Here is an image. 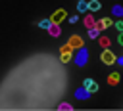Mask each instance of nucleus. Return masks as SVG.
Wrapping results in <instances>:
<instances>
[{
    "mask_svg": "<svg viewBox=\"0 0 123 111\" xmlns=\"http://www.w3.org/2000/svg\"><path fill=\"white\" fill-rule=\"evenodd\" d=\"M73 59H75V63L79 65V67H83L85 63H86V59H88V52H86V48H79V52L73 56Z\"/></svg>",
    "mask_w": 123,
    "mask_h": 111,
    "instance_id": "f257e3e1",
    "label": "nucleus"
},
{
    "mask_svg": "<svg viewBox=\"0 0 123 111\" xmlns=\"http://www.w3.org/2000/svg\"><path fill=\"white\" fill-rule=\"evenodd\" d=\"M71 57H73V46L67 42L65 46H62V57L60 59H62V63H67Z\"/></svg>",
    "mask_w": 123,
    "mask_h": 111,
    "instance_id": "f03ea898",
    "label": "nucleus"
},
{
    "mask_svg": "<svg viewBox=\"0 0 123 111\" xmlns=\"http://www.w3.org/2000/svg\"><path fill=\"white\" fill-rule=\"evenodd\" d=\"M65 17H67L65 10H56V11L52 13V17H50V19H52V23H62Z\"/></svg>",
    "mask_w": 123,
    "mask_h": 111,
    "instance_id": "7ed1b4c3",
    "label": "nucleus"
},
{
    "mask_svg": "<svg viewBox=\"0 0 123 111\" xmlns=\"http://www.w3.org/2000/svg\"><path fill=\"white\" fill-rule=\"evenodd\" d=\"M83 86H85L90 94H94V92L98 90V84H96V80H92V78H85V80H83Z\"/></svg>",
    "mask_w": 123,
    "mask_h": 111,
    "instance_id": "20e7f679",
    "label": "nucleus"
},
{
    "mask_svg": "<svg viewBox=\"0 0 123 111\" xmlns=\"http://www.w3.org/2000/svg\"><path fill=\"white\" fill-rule=\"evenodd\" d=\"M115 56H113V52H110V50H104V54H102V61L104 63H108V65H111V63H115Z\"/></svg>",
    "mask_w": 123,
    "mask_h": 111,
    "instance_id": "39448f33",
    "label": "nucleus"
},
{
    "mask_svg": "<svg viewBox=\"0 0 123 111\" xmlns=\"http://www.w3.org/2000/svg\"><path fill=\"white\" fill-rule=\"evenodd\" d=\"M88 96H90V92H88L85 86H83V88H79V90L75 92V98H77V100H86Z\"/></svg>",
    "mask_w": 123,
    "mask_h": 111,
    "instance_id": "423d86ee",
    "label": "nucleus"
},
{
    "mask_svg": "<svg viewBox=\"0 0 123 111\" xmlns=\"http://www.w3.org/2000/svg\"><path fill=\"white\" fill-rule=\"evenodd\" d=\"M48 33H50V36H60V33H62L60 23H52V27L48 29Z\"/></svg>",
    "mask_w": 123,
    "mask_h": 111,
    "instance_id": "0eeeda50",
    "label": "nucleus"
},
{
    "mask_svg": "<svg viewBox=\"0 0 123 111\" xmlns=\"http://www.w3.org/2000/svg\"><path fill=\"white\" fill-rule=\"evenodd\" d=\"M69 44H71L73 48H81V46H83V38H81V36H71V38H69Z\"/></svg>",
    "mask_w": 123,
    "mask_h": 111,
    "instance_id": "6e6552de",
    "label": "nucleus"
},
{
    "mask_svg": "<svg viewBox=\"0 0 123 111\" xmlns=\"http://www.w3.org/2000/svg\"><path fill=\"white\" fill-rule=\"evenodd\" d=\"M96 25L100 27V31H102V29H108V27L111 25V19H108V17H104V19H100V21H96Z\"/></svg>",
    "mask_w": 123,
    "mask_h": 111,
    "instance_id": "1a4fd4ad",
    "label": "nucleus"
},
{
    "mask_svg": "<svg viewBox=\"0 0 123 111\" xmlns=\"http://www.w3.org/2000/svg\"><path fill=\"white\" fill-rule=\"evenodd\" d=\"M100 8H102V4H100L98 0H90V2H88V10H90V11H98Z\"/></svg>",
    "mask_w": 123,
    "mask_h": 111,
    "instance_id": "9d476101",
    "label": "nucleus"
},
{
    "mask_svg": "<svg viewBox=\"0 0 123 111\" xmlns=\"http://www.w3.org/2000/svg\"><path fill=\"white\" fill-rule=\"evenodd\" d=\"M98 34H100V27H98V25H94V27L88 29V36H90V38H96Z\"/></svg>",
    "mask_w": 123,
    "mask_h": 111,
    "instance_id": "9b49d317",
    "label": "nucleus"
},
{
    "mask_svg": "<svg viewBox=\"0 0 123 111\" xmlns=\"http://www.w3.org/2000/svg\"><path fill=\"white\" fill-rule=\"evenodd\" d=\"M108 82H110V84H117V82H119V73L113 71V73L108 77Z\"/></svg>",
    "mask_w": 123,
    "mask_h": 111,
    "instance_id": "f8f14e48",
    "label": "nucleus"
},
{
    "mask_svg": "<svg viewBox=\"0 0 123 111\" xmlns=\"http://www.w3.org/2000/svg\"><path fill=\"white\" fill-rule=\"evenodd\" d=\"M77 10H79V11H86V10H88V2L79 0V2H77Z\"/></svg>",
    "mask_w": 123,
    "mask_h": 111,
    "instance_id": "ddd939ff",
    "label": "nucleus"
},
{
    "mask_svg": "<svg viewBox=\"0 0 123 111\" xmlns=\"http://www.w3.org/2000/svg\"><path fill=\"white\" fill-rule=\"evenodd\" d=\"M85 25L90 29V27H94V25H96V19H94L92 15H86V17H85Z\"/></svg>",
    "mask_w": 123,
    "mask_h": 111,
    "instance_id": "4468645a",
    "label": "nucleus"
},
{
    "mask_svg": "<svg viewBox=\"0 0 123 111\" xmlns=\"http://www.w3.org/2000/svg\"><path fill=\"white\" fill-rule=\"evenodd\" d=\"M38 27H40V29H46V31H48V29L52 27V19H42V21L38 23Z\"/></svg>",
    "mask_w": 123,
    "mask_h": 111,
    "instance_id": "2eb2a0df",
    "label": "nucleus"
},
{
    "mask_svg": "<svg viewBox=\"0 0 123 111\" xmlns=\"http://www.w3.org/2000/svg\"><path fill=\"white\" fill-rule=\"evenodd\" d=\"M100 44H102L104 48H108V46H110V38H106V36H102V38H100Z\"/></svg>",
    "mask_w": 123,
    "mask_h": 111,
    "instance_id": "dca6fc26",
    "label": "nucleus"
},
{
    "mask_svg": "<svg viewBox=\"0 0 123 111\" xmlns=\"http://www.w3.org/2000/svg\"><path fill=\"white\" fill-rule=\"evenodd\" d=\"M113 13L115 15H123V8L121 6H113Z\"/></svg>",
    "mask_w": 123,
    "mask_h": 111,
    "instance_id": "f3484780",
    "label": "nucleus"
},
{
    "mask_svg": "<svg viewBox=\"0 0 123 111\" xmlns=\"http://www.w3.org/2000/svg\"><path fill=\"white\" fill-rule=\"evenodd\" d=\"M115 29H117V31H121V33H123V21H117V23H115Z\"/></svg>",
    "mask_w": 123,
    "mask_h": 111,
    "instance_id": "a211bd4d",
    "label": "nucleus"
},
{
    "mask_svg": "<svg viewBox=\"0 0 123 111\" xmlns=\"http://www.w3.org/2000/svg\"><path fill=\"white\" fill-rule=\"evenodd\" d=\"M58 107H60V109H71V105H69V103H60Z\"/></svg>",
    "mask_w": 123,
    "mask_h": 111,
    "instance_id": "6ab92c4d",
    "label": "nucleus"
},
{
    "mask_svg": "<svg viewBox=\"0 0 123 111\" xmlns=\"http://www.w3.org/2000/svg\"><path fill=\"white\" fill-rule=\"evenodd\" d=\"M77 21H79L77 15H71V17H69V23H77Z\"/></svg>",
    "mask_w": 123,
    "mask_h": 111,
    "instance_id": "aec40b11",
    "label": "nucleus"
},
{
    "mask_svg": "<svg viewBox=\"0 0 123 111\" xmlns=\"http://www.w3.org/2000/svg\"><path fill=\"white\" fill-rule=\"evenodd\" d=\"M115 61H117V63H119V65H123V56H119V57H117V59H115Z\"/></svg>",
    "mask_w": 123,
    "mask_h": 111,
    "instance_id": "412c9836",
    "label": "nucleus"
},
{
    "mask_svg": "<svg viewBox=\"0 0 123 111\" xmlns=\"http://www.w3.org/2000/svg\"><path fill=\"white\" fill-rule=\"evenodd\" d=\"M117 42H119V44H121V46H123V33H121V34H119V38H117Z\"/></svg>",
    "mask_w": 123,
    "mask_h": 111,
    "instance_id": "4be33fe9",
    "label": "nucleus"
}]
</instances>
